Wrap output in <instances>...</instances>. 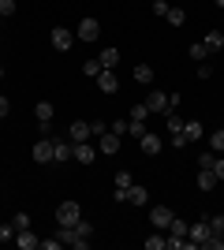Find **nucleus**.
Masks as SVG:
<instances>
[{"label": "nucleus", "instance_id": "f257e3e1", "mask_svg": "<svg viewBox=\"0 0 224 250\" xmlns=\"http://www.w3.org/2000/svg\"><path fill=\"white\" fill-rule=\"evenodd\" d=\"M56 220H60V224H79V220H82V206H79V202H60V206H56Z\"/></svg>", "mask_w": 224, "mask_h": 250}, {"label": "nucleus", "instance_id": "f03ea898", "mask_svg": "<svg viewBox=\"0 0 224 250\" xmlns=\"http://www.w3.org/2000/svg\"><path fill=\"white\" fill-rule=\"evenodd\" d=\"M75 157V142L71 138H53V161L56 165H64V161H71Z\"/></svg>", "mask_w": 224, "mask_h": 250}, {"label": "nucleus", "instance_id": "7ed1b4c3", "mask_svg": "<svg viewBox=\"0 0 224 250\" xmlns=\"http://www.w3.org/2000/svg\"><path fill=\"white\" fill-rule=\"evenodd\" d=\"M79 38H82V42H97V38H101V22H97L94 15L82 19V22H79Z\"/></svg>", "mask_w": 224, "mask_h": 250}, {"label": "nucleus", "instance_id": "20e7f679", "mask_svg": "<svg viewBox=\"0 0 224 250\" xmlns=\"http://www.w3.org/2000/svg\"><path fill=\"white\" fill-rule=\"evenodd\" d=\"M67 138H71V142H90V120H75L71 127H67Z\"/></svg>", "mask_w": 224, "mask_h": 250}, {"label": "nucleus", "instance_id": "39448f33", "mask_svg": "<svg viewBox=\"0 0 224 250\" xmlns=\"http://www.w3.org/2000/svg\"><path fill=\"white\" fill-rule=\"evenodd\" d=\"M71 161H79V165H94L97 161V146H90V142H75V157Z\"/></svg>", "mask_w": 224, "mask_h": 250}, {"label": "nucleus", "instance_id": "423d86ee", "mask_svg": "<svg viewBox=\"0 0 224 250\" xmlns=\"http://www.w3.org/2000/svg\"><path fill=\"white\" fill-rule=\"evenodd\" d=\"M71 45H75V34H71V30H64V26H53V49L67 52Z\"/></svg>", "mask_w": 224, "mask_h": 250}, {"label": "nucleus", "instance_id": "0eeeda50", "mask_svg": "<svg viewBox=\"0 0 224 250\" xmlns=\"http://www.w3.org/2000/svg\"><path fill=\"white\" fill-rule=\"evenodd\" d=\"M97 153H120V135H112V131H105V135L97 138Z\"/></svg>", "mask_w": 224, "mask_h": 250}, {"label": "nucleus", "instance_id": "6e6552de", "mask_svg": "<svg viewBox=\"0 0 224 250\" xmlns=\"http://www.w3.org/2000/svg\"><path fill=\"white\" fill-rule=\"evenodd\" d=\"M15 247H19V250H38V247H41V239H38L30 228H22V231H15Z\"/></svg>", "mask_w": 224, "mask_h": 250}, {"label": "nucleus", "instance_id": "1a4fd4ad", "mask_svg": "<svg viewBox=\"0 0 224 250\" xmlns=\"http://www.w3.org/2000/svg\"><path fill=\"white\" fill-rule=\"evenodd\" d=\"M139 146H142V153H146V157H157L161 149H164V142H161L157 135H149V131H146V135L139 138Z\"/></svg>", "mask_w": 224, "mask_h": 250}, {"label": "nucleus", "instance_id": "9d476101", "mask_svg": "<svg viewBox=\"0 0 224 250\" xmlns=\"http://www.w3.org/2000/svg\"><path fill=\"white\" fill-rule=\"evenodd\" d=\"M30 153H34V161H38V165H49V161H53V138H41Z\"/></svg>", "mask_w": 224, "mask_h": 250}, {"label": "nucleus", "instance_id": "9b49d317", "mask_svg": "<svg viewBox=\"0 0 224 250\" xmlns=\"http://www.w3.org/2000/svg\"><path fill=\"white\" fill-rule=\"evenodd\" d=\"M146 108H149V112H161V116H164V112H168V94L153 90V94L146 97Z\"/></svg>", "mask_w": 224, "mask_h": 250}, {"label": "nucleus", "instance_id": "f8f14e48", "mask_svg": "<svg viewBox=\"0 0 224 250\" xmlns=\"http://www.w3.org/2000/svg\"><path fill=\"white\" fill-rule=\"evenodd\" d=\"M149 220H153V228H168V224H172V209L168 206H153Z\"/></svg>", "mask_w": 224, "mask_h": 250}, {"label": "nucleus", "instance_id": "ddd939ff", "mask_svg": "<svg viewBox=\"0 0 224 250\" xmlns=\"http://www.w3.org/2000/svg\"><path fill=\"white\" fill-rule=\"evenodd\" d=\"M205 49H209V56H217V52H221L224 49V30H209V34H205Z\"/></svg>", "mask_w": 224, "mask_h": 250}, {"label": "nucleus", "instance_id": "4468645a", "mask_svg": "<svg viewBox=\"0 0 224 250\" xmlns=\"http://www.w3.org/2000/svg\"><path fill=\"white\" fill-rule=\"evenodd\" d=\"M97 86H101V94H116V90H120L116 75L108 71V67H105V71H101V75H97Z\"/></svg>", "mask_w": 224, "mask_h": 250}, {"label": "nucleus", "instance_id": "2eb2a0df", "mask_svg": "<svg viewBox=\"0 0 224 250\" xmlns=\"http://www.w3.org/2000/svg\"><path fill=\"white\" fill-rule=\"evenodd\" d=\"M221 179H217V172L213 168H198V190H213Z\"/></svg>", "mask_w": 224, "mask_h": 250}, {"label": "nucleus", "instance_id": "dca6fc26", "mask_svg": "<svg viewBox=\"0 0 224 250\" xmlns=\"http://www.w3.org/2000/svg\"><path fill=\"white\" fill-rule=\"evenodd\" d=\"M127 202H131V206H146V202H149V190L131 183V187H127Z\"/></svg>", "mask_w": 224, "mask_h": 250}, {"label": "nucleus", "instance_id": "f3484780", "mask_svg": "<svg viewBox=\"0 0 224 250\" xmlns=\"http://www.w3.org/2000/svg\"><path fill=\"white\" fill-rule=\"evenodd\" d=\"M97 60H101V67H108V71H112V67L120 63V49H112V45H108V49H101V56H97Z\"/></svg>", "mask_w": 224, "mask_h": 250}, {"label": "nucleus", "instance_id": "a211bd4d", "mask_svg": "<svg viewBox=\"0 0 224 250\" xmlns=\"http://www.w3.org/2000/svg\"><path fill=\"white\" fill-rule=\"evenodd\" d=\"M135 83H139V86L153 83V67H149V63H139V67H135Z\"/></svg>", "mask_w": 224, "mask_h": 250}, {"label": "nucleus", "instance_id": "6ab92c4d", "mask_svg": "<svg viewBox=\"0 0 224 250\" xmlns=\"http://www.w3.org/2000/svg\"><path fill=\"white\" fill-rule=\"evenodd\" d=\"M172 239H187V228H191V224H187V220H180V217H172Z\"/></svg>", "mask_w": 224, "mask_h": 250}, {"label": "nucleus", "instance_id": "aec40b11", "mask_svg": "<svg viewBox=\"0 0 224 250\" xmlns=\"http://www.w3.org/2000/svg\"><path fill=\"white\" fill-rule=\"evenodd\" d=\"M183 135H187V142L202 138V124H198V120H187V124H183Z\"/></svg>", "mask_w": 224, "mask_h": 250}, {"label": "nucleus", "instance_id": "412c9836", "mask_svg": "<svg viewBox=\"0 0 224 250\" xmlns=\"http://www.w3.org/2000/svg\"><path fill=\"white\" fill-rule=\"evenodd\" d=\"M112 183H116V190H127L131 183H135V176H131L127 168H123V172H116V176H112Z\"/></svg>", "mask_w": 224, "mask_h": 250}, {"label": "nucleus", "instance_id": "4be33fe9", "mask_svg": "<svg viewBox=\"0 0 224 250\" xmlns=\"http://www.w3.org/2000/svg\"><path fill=\"white\" fill-rule=\"evenodd\" d=\"M164 19H168V26H183V22H187V11H183V8H168Z\"/></svg>", "mask_w": 224, "mask_h": 250}, {"label": "nucleus", "instance_id": "5701e85b", "mask_svg": "<svg viewBox=\"0 0 224 250\" xmlns=\"http://www.w3.org/2000/svg\"><path fill=\"white\" fill-rule=\"evenodd\" d=\"M101 71H105V67H101V60H86V63H82V75H90V79H97Z\"/></svg>", "mask_w": 224, "mask_h": 250}, {"label": "nucleus", "instance_id": "b1692460", "mask_svg": "<svg viewBox=\"0 0 224 250\" xmlns=\"http://www.w3.org/2000/svg\"><path fill=\"white\" fill-rule=\"evenodd\" d=\"M34 116H38V120H53V104H49V101H38Z\"/></svg>", "mask_w": 224, "mask_h": 250}, {"label": "nucleus", "instance_id": "393cba45", "mask_svg": "<svg viewBox=\"0 0 224 250\" xmlns=\"http://www.w3.org/2000/svg\"><path fill=\"white\" fill-rule=\"evenodd\" d=\"M191 60H198V63H202V60H209V49H205L202 42H198V45H191Z\"/></svg>", "mask_w": 224, "mask_h": 250}, {"label": "nucleus", "instance_id": "a878e982", "mask_svg": "<svg viewBox=\"0 0 224 250\" xmlns=\"http://www.w3.org/2000/svg\"><path fill=\"white\" fill-rule=\"evenodd\" d=\"M11 228H15V231L30 228V217H26V213H15V217H11Z\"/></svg>", "mask_w": 224, "mask_h": 250}, {"label": "nucleus", "instance_id": "bb28decb", "mask_svg": "<svg viewBox=\"0 0 224 250\" xmlns=\"http://www.w3.org/2000/svg\"><path fill=\"white\" fill-rule=\"evenodd\" d=\"M127 120H142V124H146V120H149V108H146V104H135Z\"/></svg>", "mask_w": 224, "mask_h": 250}, {"label": "nucleus", "instance_id": "cd10ccee", "mask_svg": "<svg viewBox=\"0 0 224 250\" xmlns=\"http://www.w3.org/2000/svg\"><path fill=\"white\" fill-rule=\"evenodd\" d=\"M0 243H15V228H11V220H8V224H0Z\"/></svg>", "mask_w": 224, "mask_h": 250}, {"label": "nucleus", "instance_id": "c85d7f7f", "mask_svg": "<svg viewBox=\"0 0 224 250\" xmlns=\"http://www.w3.org/2000/svg\"><path fill=\"white\" fill-rule=\"evenodd\" d=\"M168 247V239H161V235H149L146 239V250H164Z\"/></svg>", "mask_w": 224, "mask_h": 250}, {"label": "nucleus", "instance_id": "c756f323", "mask_svg": "<svg viewBox=\"0 0 224 250\" xmlns=\"http://www.w3.org/2000/svg\"><path fill=\"white\" fill-rule=\"evenodd\" d=\"M209 228H213V235H221V239H224V217H221V213L209 217Z\"/></svg>", "mask_w": 224, "mask_h": 250}, {"label": "nucleus", "instance_id": "7c9ffc66", "mask_svg": "<svg viewBox=\"0 0 224 250\" xmlns=\"http://www.w3.org/2000/svg\"><path fill=\"white\" fill-rule=\"evenodd\" d=\"M209 146H213L217 153H224V131H213V135H209Z\"/></svg>", "mask_w": 224, "mask_h": 250}, {"label": "nucleus", "instance_id": "2f4dec72", "mask_svg": "<svg viewBox=\"0 0 224 250\" xmlns=\"http://www.w3.org/2000/svg\"><path fill=\"white\" fill-rule=\"evenodd\" d=\"M75 231H79L82 239H90V235H94V224H90V220H79V224H75Z\"/></svg>", "mask_w": 224, "mask_h": 250}, {"label": "nucleus", "instance_id": "473e14b6", "mask_svg": "<svg viewBox=\"0 0 224 250\" xmlns=\"http://www.w3.org/2000/svg\"><path fill=\"white\" fill-rule=\"evenodd\" d=\"M105 131H108V127H105V120H90V135H94V138H101Z\"/></svg>", "mask_w": 224, "mask_h": 250}, {"label": "nucleus", "instance_id": "72a5a7b5", "mask_svg": "<svg viewBox=\"0 0 224 250\" xmlns=\"http://www.w3.org/2000/svg\"><path fill=\"white\" fill-rule=\"evenodd\" d=\"M127 135L142 138V135H146V124H142V120H131V127H127Z\"/></svg>", "mask_w": 224, "mask_h": 250}, {"label": "nucleus", "instance_id": "f704fd0d", "mask_svg": "<svg viewBox=\"0 0 224 250\" xmlns=\"http://www.w3.org/2000/svg\"><path fill=\"white\" fill-rule=\"evenodd\" d=\"M8 15H15V0H0V19H8Z\"/></svg>", "mask_w": 224, "mask_h": 250}, {"label": "nucleus", "instance_id": "c9c22d12", "mask_svg": "<svg viewBox=\"0 0 224 250\" xmlns=\"http://www.w3.org/2000/svg\"><path fill=\"white\" fill-rule=\"evenodd\" d=\"M131 120H112V135H127Z\"/></svg>", "mask_w": 224, "mask_h": 250}, {"label": "nucleus", "instance_id": "e433bc0d", "mask_svg": "<svg viewBox=\"0 0 224 250\" xmlns=\"http://www.w3.org/2000/svg\"><path fill=\"white\" fill-rule=\"evenodd\" d=\"M38 131H41V138H53V120H38Z\"/></svg>", "mask_w": 224, "mask_h": 250}, {"label": "nucleus", "instance_id": "4c0bfd02", "mask_svg": "<svg viewBox=\"0 0 224 250\" xmlns=\"http://www.w3.org/2000/svg\"><path fill=\"white\" fill-rule=\"evenodd\" d=\"M153 15L164 19V15H168V0H153Z\"/></svg>", "mask_w": 224, "mask_h": 250}, {"label": "nucleus", "instance_id": "58836bf2", "mask_svg": "<svg viewBox=\"0 0 224 250\" xmlns=\"http://www.w3.org/2000/svg\"><path fill=\"white\" fill-rule=\"evenodd\" d=\"M198 79H213V63H198Z\"/></svg>", "mask_w": 224, "mask_h": 250}, {"label": "nucleus", "instance_id": "ea45409f", "mask_svg": "<svg viewBox=\"0 0 224 250\" xmlns=\"http://www.w3.org/2000/svg\"><path fill=\"white\" fill-rule=\"evenodd\" d=\"M213 161H217L213 153H202V157H198V168H213Z\"/></svg>", "mask_w": 224, "mask_h": 250}, {"label": "nucleus", "instance_id": "a19ab883", "mask_svg": "<svg viewBox=\"0 0 224 250\" xmlns=\"http://www.w3.org/2000/svg\"><path fill=\"white\" fill-rule=\"evenodd\" d=\"M41 250H60V239H56V235L53 239H41Z\"/></svg>", "mask_w": 224, "mask_h": 250}, {"label": "nucleus", "instance_id": "79ce46f5", "mask_svg": "<svg viewBox=\"0 0 224 250\" xmlns=\"http://www.w3.org/2000/svg\"><path fill=\"white\" fill-rule=\"evenodd\" d=\"M213 172H217V179H224V157H217V161H213Z\"/></svg>", "mask_w": 224, "mask_h": 250}, {"label": "nucleus", "instance_id": "37998d69", "mask_svg": "<svg viewBox=\"0 0 224 250\" xmlns=\"http://www.w3.org/2000/svg\"><path fill=\"white\" fill-rule=\"evenodd\" d=\"M8 112H11V101H8V97H0V120H4Z\"/></svg>", "mask_w": 224, "mask_h": 250}, {"label": "nucleus", "instance_id": "c03bdc74", "mask_svg": "<svg viewBox=\"0 0 224 250\" xmlns=\"http://www.w3.org/2000/svg\"><path fill=\"white\" fill-rule=\"evenodd\" d=\"M213 4H217V8H224V0H213Z\"/></svg>", "mask_w": 224, "mask_h": 250}, {"label": "nucleus", "instance_id": "a18cd8bd", "mask_svg": "<svg viewBox=\"0 0 224 250\" xmlns=\"http://www.w3.org/2000/svg\"><path fill=\"white\" fill-rule=\"evenodd\" d=\"M0 79H4V67H0Z\"/></svg>", "mask_w": 224, "mask_h": 250}]
</instances>
